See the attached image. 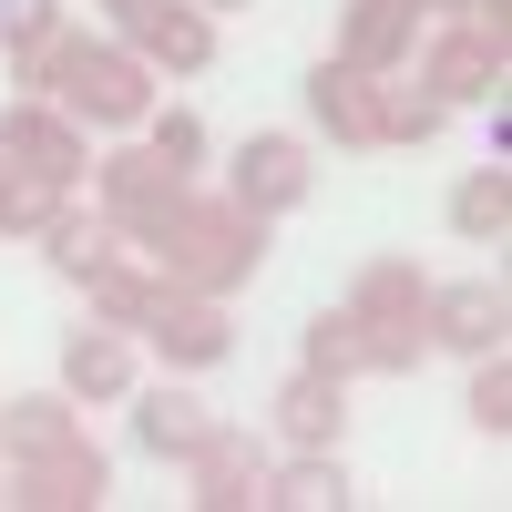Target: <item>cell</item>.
I'll use <instances>...</instances> for the list:
<instances>
[{
	"label": "cell",
	"instance_id": "cell-1",
	"mask_svg": "<svg viewBox=\"0 0 512 512\" xmlns=\"http://www.w3.org/2000/svg\"><path fill=\"white\" fill-rule=\"evenodd\" d=\"M441 328L461 338V349H482V338L502 328V297H492V287H451V297H441Z\"/></svg>",
	"mask_w": 512,
	"mask_h": 512
},
{
	"label": "cell",
	"instance_id": "cell-2",
	"mask_svg": "<svg viewBox=\"0 0 512 512\" xmlns=\"http://www.w3.org/2000/svg\"><path fill=\"white\" fill-rule=\"evenodd\" d=\"M144 441H154V451H195V441H205L195 400H144Z\"/></svg>",
	"mask_w": 512,
	"mask_h": 512
},
{
	"label": "cell",
	"instance_id": "cell-4",
	"mask_svg": "<svg viewBox=\"0 0 512 512\" xmlns=\"http://www.w3.org/2000/svg\"><path fill=\"white\" fill-rule=\"evenodd\" d=\"M461 226H502V185H472V195H461Z\"/></svg>",
	"mask_w": 512,
	"mask_h": 512
},
{
	"label": "cell",
	"instance_id": "cell-5",
	"mask_svg": "<svg viewBox=\"0 0 512 512\" xmlns=\"http://www.w3.org/2000/svg\"><path fill=\"white\" fill-rule=\"evenodd\" d=\"M72 379H93V390H113V379H123V359H113V349H82V359H72Z\"/></svg>",
	"mask_w": 512,
	"mask_h": 512
},
{
	"label": "cell",
	"instance_id": "cell-3",
	"mask_svg": "<svg viewBox=\"0 0 512 512\" xmlns=\"http://www.w3.org/2000/svg\"><path fill=\"white\" fill-rule=\"evenodd\" d=\"M72 93H93V113H123L134 82H123V62H72Z\"/></svg>",
	"mask_w": 512,
	"mask_h": 512
}]
</instances>
